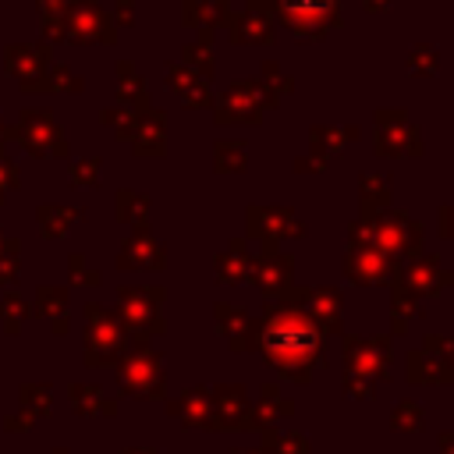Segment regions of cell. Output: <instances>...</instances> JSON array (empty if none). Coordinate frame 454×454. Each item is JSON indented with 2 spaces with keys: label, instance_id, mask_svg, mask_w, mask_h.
<instances>
[{
  "label": "cell",
  "instance_id": "6da1fadb",
  "mask_svg": "<svg viewBox=\"0 0 454 454\" xmlns=\"http://www.w3.org/2000/svg\"><path fill=\"white\" fill-rule=\"evenodd\" d=\"M252 351H259L280 380L305 387L312 372L326 365V333L291 301H262L259 319H252Z\"/></svg>",
  "mask_w": 454,
  "mask_h": 454
},
{
  "label": "cell",
  "instance_id": "7a4b0ae2",
  "mask_svg": "<svg viewBox=\"0 0 454 454\" xmlns=\"http://www.w3.org/2000/svg\"><path fill=\"white\" fill-rule=\"evenodd\" d=\"M117 383L124 397L135 401H160L167 397V376H163V355L149 348V340H131L128 351L117 362Z\"/></svg>",
  "mask_w": 454,
  "mask_h": 454
},
{
  "label": "cell",
  "instance_id": "3957f363",
  "mask_svg": "<svg viewBox=\"0 0 454 454\" xmlns=\"http://www.w3.org/2000/svg\"><path fill=\"white\" fill-rule=\"evenodd\" d=\"M270 18H277L298 39L312 43L344 25V0H273Z\"/></svg>",
  "mask_w": 454,
  "mask_h": 454
},
{
  "label": "cell",
  "instance_id": "277c9868",
  "mask_svg": "<svg viewBox=\"0 0 454 454\" xmlns=\"http://www.w3.org/2000/svg\"><path fill=\"white\" fill-rule=\"evenodd\" d=\"M163 287H121L117 291V323L131 340H149L167 330L163 323Z\"/></svg>",
  "mask_w": 454,
  "mask_h": 454
},
{
  "label": "cell",
  "instance_id": "5b68a950",
  "mask_svg": "<svg viewBox=\"0 0 454 454\" xmlns=\"http://www.w3.org/2000/svg\"><path fill=\"white\" fill-rule=\"evenodd\" d=\"M372 149L383 160H415V156H422L419 124L408 117L404 106H380L372 114Z\"/></svg>",
  "mask_w": 454,
  "mask_h": 454
},
{
  "label": "cell",
  "instance_id": "8992f818",
  "mask_svg": "<svg viewBox=\"0 0 454 454\" xmlns=\"http://www.w3.org/2000/svg\"><path fill=\"white\" fill-rule=\"evenodd\" d=\"M60 43H74V46H114L117 43L114 14L99 0H67L64 21H60Z\"/></svg>",
  "mask_w": 454,
  "mask_h": 454
},
{
  "label": "cell",
  "instance_id": "52a82bcc",
  "mask_svg": "<svg viewBox=\"0 0 454 454\" xmlns=\"http://www.w3.org/2000/svg\"><path fill=\"white\" fill-rule=\"evenodd\" d=\"M82 344H85V365L99 369V365H117L121 355L128 351L131 337L124 333V326L117 323L114 312L89 301L85 305V340Z\"/></svg>",
  "mask_w": 454,
  "mask_h": 454
},
{
  "label": "cell",
  "instance_id": "ba28073f",
  "mask_svg": "<svg viewBox=\"0 0 454 454\" xmlns=\"http://www.w3.org/2000/svg\"><path fill=\"white\" fill-rule=\"evenodd\" d=\"M372 248L383 252L390 262H408L422 252V223L411 220L404 209H383L372 220Z\"/></svg>",
  "mask_w": 454,
  "mask_h": 454
},
{
  "label": "cell",
  "instance_id": "9c48e42d",
  "mask_svg": "<svg viewBox=\"0 0 454 454\" xmlns=\"http://www.w3.org/2000/svg\"><path fill=\"white\" fill-rule=\"evenodd\" d=\"M4 138H14L25 153L39 156V160H53V156H67V142H64V131L60 124L53 121L50 110H25L21 121L4 131Z\"/></svg>",
  "mask_w": 454,
  "mask_h": 454
},
{
  "label": "cell",
  "instance_id": "30bf717a",
  "mask_svg": "<svg viewBox=\"0 0 454 454\" xmlns=\"http://www.w3.org/2000/svg\"><path fill=\"white\" fill-rule=\"evenodd\" d=\"M305 223L291 206H248L245 209V238L259 241L262 252H277L284 238H301Z\"/></svg>",
  "mask_w": 454,
  "mask_h": 454
},
{
  "label": "cell",
  "instance_id": "8fae6325",
  "mask_svg": "<svg viewBox=\"0 0 454 454\" xmlns=\"http://www.w3.org/2000/svg\"><path fill=\"white\" fill-rule=\"evenodd\" d=\"M344 344V376H358L369 383H380L390 372V337H355V333H340Z\"/></svg>",
  "mask_w": 454,
  "mask_h": 454
},
{
  "label": "cell",
  "instance_id": "7c38bea8",
  "mask_svg": "<svg viewBox=\"0 0 454 454\" xmlns=\"http://www.w3.org/2000/svg\"><path fill=\"white\" fill-rule=\"evenodd\" d=\"M266 301H280L294 291V255L291 252H259L252 259V270H248V280Z\"/></svg>",
  "mask_w": 454,
  "mask_h": 454
},
{
  "label": "cell",
  "instance_id": "4fadbf2b",
  "mask_svg": "<svg viewBox=\"0 0 454 454\" xmlns=\"http://www.w3.org/2000/svg\"><path fill=\"white\" fill-rule=\"evenodd\" d=\"M394 277L422 301V298H433L447 287H454V270H443V259L436 252H419L415 259L401 262L394 270Z\"/></svg>",
  "mask_w": 454,
  "mask_h": 454
},
{
  "label": "cell",
  "instance_id": "5bb4252c",
  "mask_svg": "<svg viewBox=\"0 0 454 454\" xmlns=\"http://www.w3.org/2000/svg\"><path fill=\"white\" fill-rule=\"evenodd\" d=\"M323 333H333L340 337L344 333V294L337 287H294L287 294Z\"/></svg>",
  "mask_w": 454,
  "mask_h": 454
},
{
  "label": "cell",
  "instance_id": "9a60e30c",
  "mask_svg": "<svg viewBox=\"0 0 454 454\" xmlns=\"http://www.w3.org/2000/svg\"><path fill=\"white\" fill-rule=\"evenodd\" d=\"M404 376H408L411 387H440V383H454V372H450L447 355H443V333H426V337H422V348L408 351Z\"/></svg>",
  "mask_w": 454,
  "mask_h": 454
},
{
  "label": "cell",
  "instance_id": "2e32d148",
  "mask_svg": "<svg viewBox=\"0 0 454 454\" xmlns=\"http://www.w3.org/2000/svg\"><path fill=\"white\" fill-rule=\"evenodd\" d=\"M262 114H266V106H262L255 82H234L220 96H213V117L220 128L223 124H259Z\"/></svg>",
  "mask_w": 454,
  "mask_h": 454
},
{
  "label": "cell",
  "instance_id": "e0dca14e",
  "mask_svg": "<svg viewBox=\"0 0 454 454\" xmlns=\"http://www.w3.org/2000/svg\"><path fill=\"white\" fill-rule=\"evenodd\" d=\"M213 401V429L216 433H252V404L241 383H220L209 390Z\"/></svg>",
  "mask_w": 454,
  "mask_h": 454
},
{
  "label": "cell",
  "instance_id": "ac0fdd59",
  "mask_svg": "<svg viewBox=\"0 0 454 454\" xmlns=\"http://www.w3.org/2000/svg\"><path fill=\"white\" fill-rule=\"evenodd\" d=\"M401 262H390L383 252H376L372 245H344V277L358 287H383L390 284L394 270Z\"/></svg>",
  "mask_w": 454,
  "mask_h": 454
},
{
  "label": "cell",
  "instance_id": "d6986e66",
  "mask_svg": "<svg viewBox=\"0 0 454 454\" xmlns=\"http://www.w3.org/2000/svg\"><path fill=\"white\" fill-rule=\"evenodd\" d=\"M53 57V50H50V43H32V46H7L4 50V64H7V74L11 78H18L21 82V89H32L43 74H46V67L53 64L50 60Z\"/></svg>",
  "mask_w": 454,
  "mask_h": 454
},
{
  "label": "cell",
  "instance_id": "ffe728a7",
  "mask_svg": "<svg viewBox=\"0 0 454 454\" xmlns=\"http://www.w3.org/2000/svg\"><path fill=\"white\" fill-rule=\"evenodd\" d=\"M117 266L121 270H163L167 252L149 231H131L117 252Z\"/></svg>",
  "mask_w": 454,
  "mask_h": 454
},
{
  "label": "cell",
  "instance_id": "44dd1931",
  "mask_svg": "<svg viewBox=\"0 0 454 454\" xmlns=\"http://www.w3.org/2000/svg\"><path fill=\"white\" fill-rule=\"evenodd\" d=\"M167 415H174L184 429H213V401L206 387H188L174 401H167ZM216 433V429H213Z\"/></svg>",
  "mask_w": 454,
  "mask_h": 454
},
{
  "label": "cell",
  "instance_id": "7402d4cb",
  "mask_svg": "<svg viewBox=\"0 0 454 454\" xmlns=\"http://www.w3.org/2000/svg\"><path fill=\"white\" fill-rule=\"evenodd\" d=\"M167 89L181 99L184 110H206V106H213L209 82L199 78L195 71H188L184 64H167Z\"/></svg>",
  "mask_w": 454,
  "mask_h": 454
},
{
  "label": "cell",
  "instance_id": "603a6c76",
  "mask_svg": "<svg viewBox=\"0 0 454 454\" xmlns=\"http://www.w3.org/2000/svg\"><path fill=\"white\" fill-rule=\"evenodd\" d=\"M131 153L135 156H145V160H156L167 153V114L163 110H145L138 114L135 121V131H131Z\"/></svg>",
  "mask_w": 454,
  "mask_h": 454
},
{
  "label": "cell",
  "instance_id": "cb8c5ba5",
  "mask_svg": "<svg viewBox=\"0 0 454 454\" xmlns=\"http://www.w3.org/2000/svg\"><path fill=\"white\" fill-rule=\"evenodd\" d=\"M358 124H344V128H333V124H312L309 128V156L323 160V163H333L344 145H351L358 138Z\"/></svg>",
  "mask_w": 454,
  "mask_h": 454
},
{
  "label": "cell",
  "instance_id": "d4e9b609",
  "mask_svg": "<svg viewBox=\"0 0 454 454\" xmlns=\"http://www.w3.org/2000/svg\"><path fill=\"white\" fill-rule=\"evenodd\" d=\"M213 319H216V333L227 337V344L234 351H252V316H248V309L216 301L213 305Z\"/></svg>",
  "mask_w": 454,
  "mask_h": 454
},
{
  "label": "cell",
  "instance_id": "484cf974",
  "mask_svg": "<svg viewBox=\"0 0 454 454\" xmlns=\"http://www.w3.org/2000/svg\"><path fill=\"white\" fill-rule=\"evenodd\" d=\"M227 32H231L234 46H270L273 43V18L245 7L241 14H231Z\"/></svg>",
  "mask_w": 454,
  "mask_h": 454
},
{
  "label": "cell",
  "instance_id": "4316f807",
  "mask_svg": "<svg viewBox=\"0 0 454 454\" xmlns=\"http://www.w3.org/2000/svg\"><path fill=\"white\" fill-rule=\"evenodd\" d=\"M394 199V177L390 174H362L358 177V220H376L383 209H390Z\"/></svg>",
  "mask_w": 454,
  "mask_h": 454
},
{
  "label": "cell",
  "instance_id": "83f0119b",
  "mask_svg": "<svg viewBox=\"0 0 454 454\" xmlns=\"http://www.w3.org/2000/svg\"><path fill=\"white\" fill-rule=\"evenodd\" d=\"M231 14H234L231 0H181V25L184 28H199V32L227 28Z\"/></svg>",
  "mask_w": 454,
  "mask_h": 454
},
{
  "label": "cell",
  "instance_id": "f1b7e54d",
  "mask_svg": "<svg viewBox=\"0 0 454 454\" xmlns=\"http://www.w3.org/2000/svg\"><path fill=\"white\" fill-rule=\"evenodd\" d=\"M248 238H231L227 241V248L223 252H216V259H213V270H216V284H245L248 280V270H252V252H248V245H245Z\"/></svg>",
  "mask_w": 454,
  "mask_h": 454
},
{
  "label": "cell",
  "instance_id": "f546056e",
  "mask_svg": "<svg viewBox=\"0 0 454 454\" xmlns=\"http://www.w3.org/2000/svg\"><path fill=\"white\" fill-rule=\"evenodd\" d=\"M117 106L131 110V114H145L149 106V85L145 78L135 71L131 60H117Z\"/></svg>",
  "mask_w": 454,
  "mask_h": 454
},
{
  "label": "cell",
  "instance_id": "4dcf8cb0",
  "mask_svg": "<svg viewBox=\"0 0 454 454\" xmlns=\"http://www.w3.org/2000/svg\"><path fill=\"white\" fill-rule=\"evenodd\" d=\"M291 415H294V401L284 397V390H280L277 383H262V390H259V404L252 408V422H255V429L277 426V422H284V419H291Z\"/></svg>",
  "mask_w": 454,
  "mask_h": 454
},
{
  "label": "cell",
  "instance_id": "1f68e13d",
  "mask_svg": "<svg viewBox=\"0 0 454 454\" xmlns=\"http://www.w3.org/2000/svg\"><path fill=\"white\" fill-rule=\"evenodd\" d=\"M35 316H43L53 326V333H67V323H71V298H67V291L53 287V284L39 287L35 291Z\"/></svg>",
  "mask_w": 454,
  "mask_h": 454
},
{
  "label": "cell",
  "instance_id": "d6a6232c",
  "mask_svg": "<svg viewBox=\"0 0 454 454\" xmlns=\"http://www.w3.org/2000/svg\"><path fill=\"white\" fill-rule=\"evenodd\" d=\"M255 89H259V96H262V106H266V110H273V106H280V103L294 92V78H291V74H284V67H280L277 60H266V64L259 67Z\"/></svg>",
  "mask_w": 454,
  "mask_h": 454
},
{
  "label": "cell",
  "instance_id": "836d02e7",
  "mask_svg": "<svg viewBox=\"0 0 454 454\" xmlns=\"http://www.w3.org/2000/svg\"><path fill=\"white\" fill-rule=\"evenodd\" d=\"M419 298L397 280V277H390V333L394 337H404L408 330H411V323H415V316H419Z\"/></svg>",
  "mask_w": 454,
  "mask_h": 454
},
{
  "label": "cell",
  "instance_id": "e575fe53",
  "mask_svg": "<svg viewBox=\"0 0 454 454\" xmlns=\"http://www.w3.org/2000/svg\"><path fill=\"white\" fill-rule=\"evenodd\" d=\"M67 397H71V404H74L78 415H106V419L117 415V401L106 397L96 383H74V387L67 390Z\"/></svg>",
  "mask_w": 454,
  "mask_h": 454
},
{
  "label": "cell",
  "instance_id": "d590c367",
  "mask_svg": "<svg viewBox=\"0 0 454 454\" xmlns=\"http://www.w3.org/2000/svg\"><path fill=\"white\" fill-rule=\"evenodd\" d=\"M181 64L188 71H195L199 78H213L216 74V57H213V32H199L195 43H184L181 46Z\"/></svg>",
  "mask_w": 454,
  "mask_h": 454
},
{
  "label": "cell",
  "instance_id": "8d00e7d4",
  "mask_svg": "<svg viewBox=\"0 0 454 454\" xmlns=\"http://www.w3.org/2000/svg\"><path fill=\"white\" fill-rule=\"evenodd\" d=\"M213 170L216 174H245L248 170V142L245 138H216L213 142Z\"/></svg>",
  "mask_w": 454,
  "mask_h": 454
},
{
  "label": "cell",
  "instance_id": "74e56055",
  "mask_svg": "<svg viewBox=\"0 0 454 454\" xmlns=\"http://www.w3.org/2000/svg\"><path fill=\"white\" fill-rule=\"evenodd\" d=\"M259 436H262V454H309V440H305V433H298V429H280V426H266V429H259Z\"/></svg>",
  "mask_w": 454,
  "mask_h": 454
},
{
  "label": "cell",
  "instance_id": "f35d334b",
  "mask_svg": "<svg viewBox=\"0 0 454 454\" xmlns=\"http://www.w3.org/2000/svg\"><path fill=\"white\" fill-rule=\"evenodd\" d=\"M117 220L121 223H131L135 231H149V195L131 192V188H121L117 192Z\"/></svg>",
  "mask_w": 454,
  "mask_h": 454
},
{
  "label": "cell",
  "instance_id": "ab89813d",
  "mask_svg": "<svg viewBox=\"0 0 454 454\" xmlns=\"http://www.w3.org/2000/svg\"><path fill=\"white\" fill-rule=\"evenodd\" d=\"M85 213L74 209V206H39L35 209V223L43 231V238H60L71 223H78Z\"/></svg>",
  "mask_w": 454,
  "mask_h": 454
},
{
  "label": "cell",
  "instance_id": "60d3db41",
  "mask_svg": "<svg viewBox=\"0 0 454 454\" xmlns=\"http://www.w3.org/2000/svg\"><path fill=\"white\" fill-rule=\"evenodd\" d=\"M82 89H85V82H82L78 74H71V67L50 64L46 74H43L32 89H25V92H82Z\"/></svg>",
  "mask_w": 454,
  "mask_h": 454
},
{
  "label": "cell",
  "instance_id": "b9f144b4",
  "mask_svg": "<svg viewBox=\"0 0 454 454\" xmlns=\"http://www.w3.org/2000/svg\"><path fill=\"white\" fill-rule=\"evenodd\" d=\"M422 426H426V411H422L419 401L404 397V401H397L390 408V429H397V433H419Z\"/></svg>",
  "mask_w": 454,
  "mask_h": 454
},
{
  "label": "cell",
  "instance_id": "7bdbcfd3",
  "mask_svg": "<svg viewBox=\"0 0 454 454\" xmlns=\"http://www.w3.org/2000/svg\"><path fill=\"white\" fill-rule=\"evenodd\" d=\"M404 64H408V74H411V78H433V74L440 71V50L419 43V46H411V53H408Z\"/></svg>",
  "mask_w": 454,
  "mask_h": 454
},
{
  "label": "cell",
  "instance_id": "ee69618b",
  "mask_svg": "<svg viewBox=\"0 0 454 454\" xmlns=\"http://www.w3.org/2000/svg\"><path fill=\"white\" fill-rule=\"evenodd\" d=\"M25 319H28V301H25L18 291H14V294H4V298H0V326H4L7 333H21Z\"/></svg>",
  "mask_w": 454,
  "mask_h": 454
},
{
  "label": "cell",
  "instance_id": "f6af8a7d",
  "mask_svg": "<svg viewBox=\"0 0 454 454\" xmlns=\"http://www.w3.org/2000/svg\"><path fill=\"white\" fill-rule=\"evenodd\" d=\"M64 7H67V0H39V28H43V43H60Z\"/></svg>",
  "mask_w": 454,
  "mask_h": 454
},
{
  "label": "cell",
  "instance_id": "bcb514c9",
  "mask_svg": "<svg viewBox=\"0 0 454 454\" xmlns=\"http://www.w3.org/2000/svg\"><path fill=\"white\" fill-rule=\"evenodd\" d=\"M50 408H53V394H50L46 383H28V387L21 390V411H25L28 419L50 415Z\"/></svg>",
  "mask_w": 454,
  "mask_h": 454
},
{
  "label": "cell",
  "instance_id": "7dc6e473",
  "mask_svg": "<svg viewBox=\"0 0 454 454\" xmlns=\"http://www.w3.org/2000/svg\"><path fill=\"white\" fill-rule=\"evenodd\" d=\"M18 255H21V241L0 231V284H11L18 277Z\"/></svg>",
  "mask_w": 454,
  "mask_h": 454
},
{
  "label": "cell",
  "instance_id": "c3c4849f",
  "mask_svg": "<svg viewBox=\"0 0 454 454\" xmlns=\"http://www.w3.org/2000/svg\"><path fill=\"white\" fill-rule=\"evenodd\" d=\"M67 277H71L74 287H99V273L85 262L82 252H71V259H67Z\"/></svg>",
  "mask_w": 454,
  "mask_h": 454
},
{
  "label": "cell",
  "instance_id": "681fc988",
  "mask_svg": "<svg viewBox=\"0 0 454 454\" xmlns=\"http://www.w3.org/2000/svg\"><path fill=\"white\" fill-rule=\"evenodd\" d=\"M99 117H103V124H110V128H114V135H117L121 142H128V138H131V131H135V121H138V114H131V110H121V106H114V110H103Z\"/></svg>",
  "mask_w": 454,
  "mask_h": 454
},
{
  "label": "cell",
  "instance_id": "f907efd6",
  "mask_svg": "<svg viewBox=\"0 0 454 454\" xmlns=\"http://www.w3.org/2000/svg\"><path fill=\"white\" fill-rule=\"evenodd\" d=\"M99 160H82V163H74L71 167V181L78 184V188H96L99 184Z\"/></svg>",
  "mask_w": 454,
  "mask_h": 454
},
{
  "label": "cell",
  "instance_id": "816d5d0a",
  "mask_svg": "<svg viewBox=\"0 0 454 454\" xmlns=\"http://www.w3.org/2000/svg\"><path fill=\"white\" fill-rule=\"evenodd\" d=\"M7 192H18V167L7 156V149L0 145V202L7 199Z\"/></svg>",
  "mask_w": 454,
  "mask_h": 454
},
{
  "label": "cell",
  "instance_id": "f5cc1de1",
  "mask_svg": "<svg viewBox=\"0 0 454 454\" xmlns=\"http://www.w3.org/2000/svg\"><path fill=\"white\" fill-rule=\"evenodd\" d=\"M344 390H348V397H355V401H372V397H376V383L358 380V376H344Z\"/></svg>",
  "mask_w": 454,
  "mask_h": 454
},
{
  "label": "cell",
  "instance_id": "db71d44e",
  "mask_svg": "<svg viewBox=\"0 0 454 454\" xmlns=\"http://www.w3.org/2000/svg\"><path fill=\"white\" fill-rule=\"evenodd\" d=\"M436 231H440V238L454 241V199L436 209Z\"/></svg>",
  "mask_w": 454,
  "mask_h": 454
},
{
  "label": "cell",
  "instance_id": "11a10c76",
  "mask_svg": "<svg viewBox=\"0 0 454 454\" xmlns=\"http://www.w3.org/2000/svg\"><path fill=\"white\" fill-rule=\"evenodd\" d=\"M330 163H323V160H316V156H298L294 163H291V170L294 174H323Z\"/></svg>",
  "mask_w": 454,
  "mask_h": 454
},
{
  "label": "cell",
  "instance_id": "9f6ffc18",
  "mask_svg": "<svg viewBox=\"0 0 454 454\" xmlns=\"http://www.w3.org/2000/svg\"><path fill=\"white\" fill-rule=\"evenodd\" d=\"M114 25H135V0H117L114 4Z\"/></svg>",
  "mask_w": 454,
  "mask_h": 454
},
{
  "label": "cell",
  "instance_id": "6f0895ef",
  "mask_svg": "<svg viewBox=\"0 0 454 454\" xmlns=\"http://www.w3.org/2000/svg\"><path fill=\"white\" fill-rule=\"evenodd\" d=\"M436 447H440V454H454V429H443L440 440H436Z\"/></svg>",
  "mask_w": 454,
  "mask_h": 454
},
{
  "label": "cell",
  "instance_id": "680465c9",
  "mask_svg": "<svg viewBox=\"0 0 454 454\" xmlns=\"http://www.w3.org/2000/svg\"><path fill=\"white\" fill-rule=\"evenodd\" d=\"M362 7H365L369 14H380V11H387V7H390V0H362Z\"/></svg>",
  "mask_w": 454,
  "mask_h": 454
},
{
  "label": "cell",
  "instance_id": "91938a15",
  "mask_svg": "<svg viewBox=\"0 0 454 454\" xmlns=\"http://www.w3.org/2000/svg\"><path fill=\"white\" fill-rule=\"evenodd\" d=\"M443 355H447V365L454 372V337H443Z\"/></svg>",
  "mask_w": 454,
  "mask_h": 454
},
{
  "label": "cell",
  "instance_id": "94428289",
  "mask_svg": "<svg viewBox=\"0 0 454 454\" xmlns=\"http://www.w3.org/2000/svg\"><path fill=\"white\" fill-rule=\"evenodd\" d=\"M121 454H156L153 447H128V450H121Z\"/></svg>",
  "mask_w": 454,
  "mask_h": 454
},
{
  "label": "cell",
  "instance_id": "6125c7cd",
  "mask_svg": "<svg viewBox=\"0 0 454 454\" xmlns=\"http://www.w3.org/2000/svg\"><path fill=\"white\" fill-rule=\"evenodd\" d=\"M231 454H262V450H231Z\"/></svg>",
  "mask_w": 454,
  "mask_h": 454
},
{
  "label": "cell",
  "instance_id": "be15d7a7",
  "mask_svg": "<svg viewBox=\"0 0 454 454\" xmlns=\"http://www.w3.org/2000/svg\"><path fill=\"white\" fill-rule=\"evenodd\" d=\"M53 454H67V450H64V447H57V450H53Z\"/></svg>",
  "mask_w": 454,
  "mask_h": 454
},
{
  "label": "cell",
  "instance_id": "e7e4bbea",
  "mask_svg": "<svg viewBox=\"0 0 454 454\" xmlns=\"http://www.w3.org/2000/svg\"><path fill=\"white\" fill-rule=\"evenodd\" d=\"M0 138H4V124H0Z\"/></svg>",
  "mask_w": 454,
  "mask_h": 454
}]
</instances>
